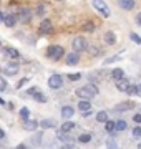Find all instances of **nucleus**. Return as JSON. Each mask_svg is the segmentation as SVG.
I'll return each mask as SVG.
<instances>
[{
	"label": "nucleus",
	"mask_w": 141,
	"mask_h": 149,
	"mask_svg": "<svg viewBox=\"0 0 141 149\" xmlns=\"http://www.w3.org/2000/svg\"><path fill=\"white\" fill-rule=\"evenodd\" d=\"M96 95H98V88L93 85V83L76 90V96L82 98V100H90V98H93V96H96Z\"/></svg>",
	"instance_id": "obj_1"
},
{
	"label": "nucleus",
	"mask_w": 141,
	"mask_h": 149,
	"mask_svg": "<svg viewBox=\"0 0 141 149\" xmlns=\"http://www.w3.org/2000/svg\"><path fill=\"white\" fill-rule=\"evenodd\" d=\"M63 55H65V50H63V47H60V45H50L47 48V56L50 60H53V61H58Z\"/></svg>",
	"instance_id": "obj_2"
},
{
	"label": "nucleus",
	"mask_w": 141,
	"mask_h": 149,
	"mask_svg": "<svg viewBox=\"0 0 141 149\" xmlns=\"http://www.w3.org/2000/svg\"><path fill=\"white\" fill-rule=\"evenodd\" d=\"M88 45H90V43H88L83 37L73 38V43H71L73 50H75V52H78V53H82V52H87V50H88Z\"/></svg>",
	"instance_id": "obj_3"
},
{
	"label": "nucleus",
	"mask_w": 141,
	"mask_h": 149,
	"mask_svg": "<svg viewBox=\"0 0 141 149\" xmlns=\"http://www.w3.org/2000/svg\"><path fill=\"white\" fill-rule=\"evenodd\" d=\"M93 7L100 12V15L101 17H105V18L110 17V8H108V5L105 3L103 0H93Z\"/></svg>",
	"instance_id": "obj_4"
},
{
	"label": "nucleus",
	"mask_w": 141,
	"mask_h": 149,
	"mask_svg": "<svg viewBox=\"0 0 141 149\" xmlns=\"http://www.w3.org/2000/svg\"><path fill=\"white\" fill-rule=\"evenodd\" d=\"M48 86L52 88V90L61 88V86H63V78H61L60 74H52V76L48 78Z\"/></svg>",
	"instance_id": "obj_5"
},
{
	"label": "nucleus",
	"mask_w": 141,
	"mask_h": 149,
	"mask_svg": "<svg viewBox=\"0 0 141 149\" xmlns=\"http://www.w3.org/2000/svg\"><path fill=\"white\" fill-rule=\"evenodd\" d=\"M17 18H18L20 22H23V23H28L30 18H32V10H28V8H25V7H20V10H18V13H17Z\"/></svg>",
	"instance_id": "obj_6"
},
{
	"label": "nucleus",
	"mask_w": 141,
	"mask_h": 149,
	"mask_svg": "<svg viewBox=\"0 0 141 149\" xmlns=\"http://www.w3.org/2000/svg\"><path fill=\"white\" fill-rule=\"evenodd\" d=\"M38 30H40V33H43V35H48V33H52V32H53L52 22H50L48 18H43V20H42V23H40V27H38Z\"/></svg>",
	"instance_id": "obj_7"
},
{
	"label": "nucleus",
	"mask_w": 141,
	"mask_h": 149,
	"mask_svg": "<svg viewBox=\"0 0 141 149\" xmlns=\"http://www.w3.org/2000/svg\"><path fill=\"white\" fill-rule=\"evenodd\" d=\"M78 61H80V55H78V52H71V53L66 55V65L68 66H73V65H78Z\"/></svg>",
	"instance_id": "obj_8"
},
{
	"label": "nucleus",
	"mask_w": 141,
	"mask_h": 149,
	"mask_svg": "<svg viewBox=\"0 0 141 149\" xmlns=\"http://www.w3.org/2000/svg\"><path fill=\"white\" fill-rule=\"evenodd\" d=\"M131 108H135V103L133 101H125V103L116 104V106H114V111L116 113H123V111H126V109H131Z\"/></svg>",
	"instance_id": "obj_9"
},
{
	"label": "nucleus",
	"mask_w": 141,
	"mask_h": 149,
	"mask_svg": "<svg viewBox=\"0 0 141 149\" xmlns=\"http://www.w3.org/2000/svg\"><path fill=\"white\" fill-rule=\"evenodd\" d=\"M38 126H40V123L35 121V119H25V123H23V129L25 131H35Z\"/></svg>",
	"instance_id": "obj_10"
},
{
	"label": "nucleus",
	"mask_w": 141,
	"mask_h": 149,
	"mask_svg": "<svg viewBox=\"0 0 141 149\" xmlns=\"http://www.w3.org/2000/svg\"><path fill=\"white\" fill-rule=\"evenodd\" d=\"M17 71H18V65L17 63H8V65H5V68H3V73H5L7 76H13Z\"/></svg>",
	"instance_id": "obj_11"
},
{
	"label": "nucleus",
	"mask_w": 141,
	"mask_h": 149,
	"mask_svg": "<svg viewBox=\"0 0 141 149\" xmlns=\"http://www.w3.org/2000/svg\"><path fill=\"white\" fill-rule=\"evenodd\" d=\"M118 5L121 7L123 10H133L136 3H135V0H119Z\"/></svg>",
	"instance_id": "obj_12"
},
{
	"label": "nucleus",
	"mask_w": 141,
	"mask_h": 149,
	"mask_svg": "<svg viewBox=\"0 0 141 149\" xmlns=\"http://www.w3.org/2000/svg\"><path fill=\"white\" fill-rule=\"evenodd\" d=\"M3 53H5L7 58H13V60L20 58V52H18V50H15V48H7Z\"/></svg>",
	"instance_id": "obj_13"
},
{
	"label": "nucleus",
	"mask_w": 141,
	"mask_h": 149,
	"mask_svg": "<svg viewBox=\"0 0 141 149\" xmlns=\"http://www.w3.org/2000/svg\"><path fill=\"white\" fill-rule=\"evenodd\" d=\"M128 86H130V81H128V80H125V78L116 80V90H118V91H126V90H128Z\"/></svg>",
	"instance_id": "obj_14"
},
{
	"label": "nucleus",
	"mask_w": 141,
	"mask_h": 149,
	"mask_svg": "<svg viewBox=\"0 0 141 149\" xmlns=\"http://www.w3.org/2000/svg\"><path fill=\"white\" fill-rule=\"evenodd\" d=\"M40 126H42V129H52L57 126V123H55V119H43V121H40Z\"/></svg>",
	"instance_id": "obj_15"
},
{
	"label": "nucleus",
	"mask_w": 141,
	"mask_h": 149,
	"mask_svg": "<svg viewBox=\"0 0 141 149\" xmlns=\"http://www.w3.org/2000/svg\"><path fill=\"white\" fill-rule=\"evenodd\" d=\"M73 113H75L73 106H63V108H61V116L65 118V119L71 118V116H73Z\"/></svg>",
	"instance_id": "obj_16"
},
{
	"label": "nucleus",
	"mask_w": 141,
	"mask_h": 149,
	"mask_svg": "<svg viewBox=\"0 0 141 149\" xmlns=\"http://www.w3.org/2000/svg\"><path fill=\"white\" fill-rule=\"evenodd\" d=\"M105 43H106V45H114V43H116V37H114L113 32L105 33Z\"/></svg>",
	"instance_id": "obj_17"
},
{
	"label": "nucleus",
	"mask_w": 141,
	"mask_h": 149,
	"mask_svg": "<svg viewBox=\"0 0 141 149\" xmlns=\"http://www.w3.org/2000/svg\"><path fill=\"white\" fill-rule=\"evenodd\" d=\"M75 126H76V124L73 121H65L61 126H60V129H61V131H66V133H70V131L75 129Z\"/></svg>",
	"instance_id": "obj_18"
},
{
	"label": "nucleus",
	"mask_w": 141,
	"mask_h": 149,
	"mask_svg": "<svg viewBox=\"0 0 141 149\" xmlns=\"http://www.w3.org/2000/svg\"><path fill=\"white\" fill-rule=\"evenodd\" d=\"M17 20H18V18H17L15 15H7L5 18H3V23H5L7 27H15Z\"/></svg>",
	"instance_id": "obj_19"
},
{
	"label": "nucleus",
	"mask_w": 141,
	"mask_h": 149,
	"mask_svg": "<svg viewBox=\"0 0 141 149\" xmlns=\"http://www.w3.org/2000/svg\"><path fill=\"white\" fill-rule=\"evenodd\" d=\"M111 78H113V80H121V78H125V71L121 68H114L113 71H111Z\"/></svg>",
	"instance_id": "obj_20"
},
{
	"label": "nucleus",
	"mask_w": 141,
	"mask_h": 149,
	"mask_svg": "<svg viewBox=\"0 0 141 149\" xmlns=\"http://www.w3.org/2000/svg\"><path fill=\"white\" fill-rule=\"evenodd\" d=\"M78 109H80V111L91 109V103H90V100H82V101L78 103Z\"/></svg>",
	"instance_id": "obj_21"
},
{
	"label": "nucleus",
	"mask_w": 141,
	"mask_h": 149,
	"mask_svg": "<svg viewBox=\"0 0 141 149\" xmlns=\"http://www.w3.org/2000/svg\"><path fill=\"white\" fill-rule=\"evenodd\" d=\"M57 138H58L60 141H65V143H68V141H71L70 134L66 133V131H61V129H60L58 133H57Z\"/></svg>",
	"instance_id": "obj_22"
},
{
	"label": "nucleus",
	"mask_w": 141,
	"mask_h": 149,
	"mask_svg": "<svg viewBox=\"0 0 141 149\" xmlns=\"http://www.w3.org/2000/svg\"><path fill=\"white\" fill-rule=\"evenodd\" d=\"M126 128H128V123H126L125 119H119V121H116L114 131H126Z\"/></svg>",
	"instance_id": "obj_23"
},
{
	"label": "nucleus",
	"mask_w": 141,
	"mask_h": 149,
	"mask_svg": "<svg viewBox=\"0 0 141 149\" xmlns=\"http://www.w3.org/2000/svg\"><path fill=\"white\" fill-rule=\"evenodd\" d=\"M96 121L98 123H106V121H108V113H106V111L96 113Z\"/></svg>",
	"instance_id": "obj_24"
},
{
	"label": "nucleus",
	"mask_w": 141,
	"mask_h": 149,
	"mask_svg": "<svg viewBox=\"0 0 141 149\" xmlns=\"http://www.w3.org/2000/svg\"><path fill=\"white\" fill-rule=\"evenodd\" d=\"M33 100H35V101H38V103H47V96L42 95L40 91H37V93L33 95Z\"/></svg>",
	"instance_id": "obj_25"
},
{
	"label": "nucleus",
	"mask_w": 141,
	"mask_h": 149,
	"mask_svg": "<svg viewBox=\"0 0 141 149\" xmlns=\"http://www.w3.org/2000/svg\"><path fill=\"white\" fill-rule=\"evenodd\" d=\"M78 141H80V143H90V141H91V134H90V133H83V134H80Z\"/></svg>",
	"instance_id": "obj_26"
},
{
	"label": "nucleus",
	"mask_w": 141,
	"mask_h": 149,
	"mask_svg": "<svg viewBox=\"0 0 141 149\" xmlns=\"http://www.w3.org/2000/svg\"><path fill=\"white\" fill-rule=\"evenodd\" d=\"M114 126H116V123H114V121H110V119H108V121L105 123V129H106L108 133H113V131H114Z\"/></svg>",
	"instance_id": "obj_27"
},
{
	"label": "nucleus",
	"mask_w": 141,
	"mask_h": 149,
	"mask_svg": "<svg viewBox=\"0 0 141 149\" xmlns=\"http://www.w3.org/2000/svg\"><path fill=\"white\" fill-rule=\"evenodd\" d=\"M18 114H20V118L25 121V119H28V116H30V109H28V108H22V109L18 111Z\"/></svg>",
	"instance_id": "obj_28"
},
{
	"label": "nucleus",
	"mask_w": 141,
	"mask_h": 149,
	"mask_svg": "<svg viewBox=\"0 0 141 149\" xmlns=\"http://www.w3.org/2000/svg\"><path fill=\"white\" fill-rule=\"evenodd\" d=\"M83 32H88V33L95 32V25H93L91 22H87V23L83 25Z\"/></svg>",
	"instance_id": "obj_29"
},
{
	"label": "nucleus",
	"mask_w": 141,
	"mask_h": 149,
	"mask_svg": "<svg viewBox=\"0 0 141 149\" xmlns=\"http://www.w3.org/2000/svg\"><path fill=\"white\" fill-rule=\"evenodd\" d=\"M88 52H90V55H91V56H96V55L100 53V48L95 47V45H88Z\"/></svg>",
	"instance_id": "obj_30"
},
{
	"label": "nucleus",
	"mask_w": 141,
	"mask_h": 149,
	"mask_svg": "<svg viewBox=\"0 0 141 149\" xmlns=\"http://www.w3.org/2000/svg\"><path fill=\"white\" fill-rule=\"evenodd\" d=\"M45 10H47V5H45V3H40V5H38V8H37V15L43 17L45 15Z\"/></svg>",
	"instance_id": "obj_31"
},
{
	"label": "nucleus",
	"mask_w": 141,
	"mask_h": 149,
	"mask_svg": "<svg viewBox=\"0 0 141 149\" xmlns=\"http://www.w3.org/2000/svg\"><path fill=\"white\" fill-rule=\"evenodd\" d=\"M126 93H128V95H138V88H136L135 85H130L128 90H126Z\"/></svg>",
	"instance_id": "obj_32"
},
{
	"label": "nucleus",
	"mask_w": 141,
	"mask_h": 149,
	"mask_svg": "<svg viewBox=\"0 0 141 149\" xmlns=\"http://www.w3.org/2000/svg\"><path fill=\"white\" fill-rule=\"evenodd\" d=\"M133 138H141V126H136L133 129Z\"/></svg>",
	"instance_id": "obj_33"
},
{
	"label": "nucleus",
	"mask_w": 141,
	"mask_h": 149,
	"mask_svg": "<svg viewBox=\"0 0 141 149\" xmlns=\"http://www.w3.org/2000/svg\"><path fill=\"white\" fill-rule=\"evenodd\" d=\"M131 40L135 43H138V45H141V37L140 35H136V33H131Z\"/></svg>",
	"instance_id": "obj_34"
},
{
	"label": "nucleus",
	"mask_w": 141,
	"mask_h": 149,
	"mask_svg": "<svg viewBox=\"0 0 141 149\" xmlns=\"http://www.w3.org/2000/svg\"><path fill=\"white\" fill-rule=\"evenodd\" d=\"M118 60H121L119 56H111V58H106L105 60V65H110V63H113V61H118Z\"/></svg>",
	"instance_id": "obj_35"
},
{
	"label": "nucleus",
	"mask_w": 141,
	"mask_h": 149,
	"mask_svg": "<svg viewBox=\"0 0 141 149\" xmlns=\"http://www.w3.org/2000/svg\"><path fill=\"white\" fill-rule=\"evenodd\" d=\"M7 90V81L3 78H0V91H5Z\"/></svg>",
	"instance_id": "obj_36"
},
{
	"label": "nucleus",
	"mask_w": 141,
	"mask_h": 149,
	"mask_svg": "<svg viewBox=\"0 0 141 149\" xmlns=\"http://www.w3.org/2000/svg\"><path fill=\"white\" fill-rule=\"evenodd\" d=\"M106 146H108V148H116L118 144H116V141H114V139H108V141H106Z\"/></svg>",
	"instance_id": "obj_37"
},
{
	"label": "nucleus",
	"mask_w": 141,
	"mask_h": 149,
	"mask_svg": "<svg viewBox=\"0 0 141 149\" xmlns=\"http://www.w3.org/2000/svg\"><path fill=\"white\" fill-rule=\"evenodd\" d=\"M28 81V78H22V80L18 81V83H17V88H18V90H20V88H22L23 85H25V83H27Z\"/></svg>",
	"instance_id": "obj_38"
},
{
	"label": "nucleus",
	"mask_w": 141,
	"mask_h": 149,
	"mask_svg": "<svg viewBox=\"0 0 141 149\" xmlns=\"http://www.w3.org/2000/svg\"><path fill=\"white\" fill-rule=\"evenodd\" d=\"M133 121L138 123V124H141V113H138V114H135V116H133Z\"/></svg>",
	"instance_id": "obj_39"
},
{
	"label": "nucleus",
	"mask_w": 141,
	"mask_h": 149,
	"mask_svg": "<svg viewBox=\"0 0 141 149\" xmlns=\"http://www.w3.org/2000/svg\"><path fill=\"white\" fill-rule=\"evenodd\" d=\"M42 143V133H37L35 134V144H40Z\"/></svg>",
	"instance_id": "obj_40"
},
{
	"label": "nucleus",
	"mask_w": 141,
	"mask_h": 149,
	"mask_svg": "<svg viewBox=\"0 0 141 149\" xmlns=\"http://www.w3.org/2000/svg\"><path fill=\"white\" fill-rule=\"evenodd\" d=\"M68 78H70L71 81H76V80H80V74H78V73H76V74H70Z\"/></svg>",
	"instance_id": "obj_41"
},
{
	"label": "nucleus",
	"mask_w": 141,
	"mask_h": 149,
	"mask_svg": "<svg viewBox=\"0 0 141 149\" xmlns=\"http://www.w3.org/2000/svg\"><path fill=\"white\" fill-rule=\"evenodd\" d=\"M136 25H140V27H141V13H138V15H136Z\"/></svg>",
	"instance_id": "obj_42"
},
{
	"label": "nucleus",
	"mask_w": 141,
	"mask_h": 149,
	"mask_svg": "<svg viewBox=\"0 0 141 149\" xmlns=\"http://www.w3.org/2000/svg\"><path fill=\"white\" fill-rule=\"evenodd\" d=\"M37 91H38V88H35V86H33V88H30V90H28V95H35Z\"/></svg>",
	"instance_id": "obj_43"
},
{
	"label": "nucleus",
	"mask_w": 141,
	"mask_h": 149,
	"mask_svg": "<svg viewBox=\"0 0 141 149\" xmlns=\"http://www.w3.org/2000/svg\"><path fill=\"white\" fill-rule=\"evenodd\" d=\"M5 138V133H3V129H0V139Z\"/></svg>",
	"instance_id": "obj_44"
},
{
	"label": "nucleus",
	"mask_w": 141,
	"mask_h": 149,
	"mask_svg": "<svg viewBox=\"0 0 141 149\" xmlns=\"http://www.w3.org/2000/svg\"><path fill=\"white\" fill-rule=\"evenodd\" d=\"M136 88H138V95L141 96V83H140V85H136Z\"/></svg>",
	"instance_id": "obj_45"
},
{
	"label": "nucleus",
	"mask_w": 141,
	"mask_h": 149,
	"mask_svg": "<svg viewBox=\"0 0 141 149\" xmlns=\"http://www.w3.org/2000/svg\"><path fill=\"white\" fill-rule=\"evenodd\" d=\"M0 104H7V103H5V100H3L2 96H0Z\"/></svg>",
	"instance_id": "obj_46"
},
{
	"label": "nucleus",
	"mask_w": 141,
	"mask_h": 149,
	"mask_svg": "<svg viewBox=\"0 0 141 149\" xmlns=\"http://www.w3.org/2000/svg\"><path fill=\"white\" fill-rule=\"evenodd\" d=\"M3 18H5V17L2 15V12H0V22H3Z\"/></svg>",
	"instance_id": "obj_47"
}]
</instances>
